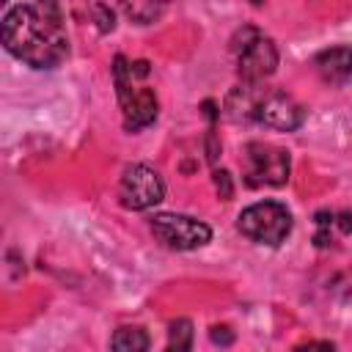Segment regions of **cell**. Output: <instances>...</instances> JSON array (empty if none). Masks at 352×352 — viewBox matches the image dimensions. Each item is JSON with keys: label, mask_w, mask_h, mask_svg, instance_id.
<instances>
[{"label": "cell", "mask_w": 352, "mask_h": 352, "mask_svg": "<svg viewBox=\"0 0 352 352\" xmlns=\"http://www.w3.org/2000/svg\"><path fill=\"white\" fill-rule=\"evenodd\" d=\"M314 69L330 85L346 82L352 77V47H330V50H322L314 58Z\"/></svg>", "instance_id": "cell-9"}, {"label": "cell", "mask_w": 352, "mask_h": 352, "mask_svg": "<svg viewBox=\"0 0 352 352\" xmlns=\"http://www.w3.org/2000/svg\"><path fill=\"white\" fill-rule=\"evenodd\" d=\"M135 74H132V63L118 55L113 60V82H116V94L124 110V126L126 129H143L157 118V94L151 88H140L135 85Z\"/></svg>", "instance_id": "cell-2"}, {"label": "cell", "mask_w": 352, "mask_h": 352, "mask_svg": "<svg viewBox=\"0 0 352 352\" xmlns=\"http://www.w3.org/2000/svg\"><path fill=\"white\" fill-rule=\"evenodd\" d=\"M239 231L258 245L278 248L292 234V214L278 201H258L239 214Z\"/></svg>", "instance_id": "cell-3"}, {"label": "cell", "mask_w": 352, "mask_h": 352, "mask_svg": "<svg viewBox=\"0 0 352 352\" xmlns=\"http://www.w3.org/2000/svg\"><path fill=\"white\" fill-rule=\"evenodd\" d=\"M245 182L250 187L261 184H283L289 179V151L270 146V143H248L245 154Z\"/></svg>", "instance_id": "cell-6"}, {"label": "cell", "mask_w": 352, "mask_h": 352, "mask_svg": "<svg viewBox=\"0 0 352 352\" xmlns=\"http://www.w3.org/2000/svg\"><path fill=\"white\" fill-rule=\"evenodd\" d=\"M214 187H217V192H220V198H231V192H234V187H231V176H228V170H214Z\"/></svg>", "instance_id": "cell-14"}, {"label": "cell", "mask_w": 352, "mask_h": 352, "mask_svg": "<svg viewBox=\"0 0 352 352\" xmlns=\"http://www.w3.org/2000/svg\"><path fill=\"white\" fill-rule=\"evenodd\" d=\"M151 231L154 236L173 250H195L212 239V228L190 214H173L162 212L151 217Z\"/></svg>", "instance_id": "cell-5"}, {"label": "cell", "mask_w": 352, "mask_h": 352, "mask_svg": "<svg viewBox=\"0 0 352 352\" xmlns=\"http://www.w3.org/2000/svg\"><path fill=\"white\" fill-rule=\"evenodd\" d=\"M118 3H121L124 14H126L132 22L148 25V22H154V19L162 16V11L168 8L170 0H118Z\"/></svg>", "instance_id": "cell-11"}, {"label": "cell", "mask_w": 352, "mask_h": 352, "mask_svg": "<svg viewBox=\"0 0 352 352\" xmlns=\"http://www.w3.org/2000/svg\"><path fill=\"white\" fill-rule=\"evenodd\" d=\"M190 346H192V322H190V319H176V322H170V330H168V349L187 352Z\"/></svg>", "instance_id": "cell-13"}, {"label": "cell", "mask_w": 352, "mask_h": 352, "mask_svg": "<svg viewBox=\"0 0 352 352\" xmlns=\"http://www.w3.org/2000/svg\"><path fill=\"white\" fill-rule=\"evenodd\" d=\"M338 228H341L344 234H349V231H352V214H346V212L338 214Z\"/></svg>", "instance_id": "cell-16"}, {"label": "cell", "mask_w": 352, "mask_h": 352, "mask_svg": "<svg viewBox=\"0 0 352 352\" xmlns=\"http://www.w3.org/2000/svg\"><path fill=\"white\" fill-rule=\"evenodd\" d=\"M110 346L116 352H146L148 349V336L143 327H121L110 338Z\"/></svg>", "instance_id": "cell-12"}, {"label": "cell", "mask_w": 352, "mask_h": 352, "mask_svg": "<svg viewBox=\"0 0 352 352\" xmlns=\"http://www.w3.org/2000/svg\"><path fill=\"white\" fill-rule=\"evenodd\" d=\"M261 102V94H253V82H242L236 85L228 99H226V113L228 118L239 121V118H256V107Z\"/></svg>", "instance_id": "cell-10"}, {"label": "cell", "mask_w": 352, "mask_h": 352, "mask_svg": "<svg viewBox=\"0 0 352 352\" xmlns=\"http://www.w3.org/2000/svg\"><path fill=\"white\" fill-rule=\"evenodd\" d=\"M6 50L33 69H55L69 55L66 22L58 0H28L3 16Z\"/></svg>", "instance_id": "cell-1"}, {"label": "cell", "mask_w": 352, "mask_h": 352, "mask_svg": "<svg viewBox=\"0 0 352 352\" xmlns=\"http://www.w3.org/2000/svg\"><path fill=\"white\" fill-rule=\"evenodd\" d=\"M242 44L234 41V52H236V74L242 82H261L267 80L275 66H278V47L261 36L253 28H245L242 33Z\"/></svg>", "instance_id": "cell-4"}, {"label": "cell", "mask_w": 352, "mask_h": 352, "mask_svg": "<svg viewBox=\"0 0 352 352\" xmlns=\"http://www.w3.org/2000/svg\"><path fill=\"white\" fill-rule=\"evenodd\" d=\"M209 336H212V341H214V344H223V346L234 341V333H231V330H228L226 324H214Z\"/></svg>", "instance_id": "cell-15"}, {"label": "cell", "mask_w": 352, "mask_h": 352, "mask_svg": "<svg viewBox=\"0 0 352 352\" xmlns=\"http://www.w3.org/2000/svg\"><path fill=\"white\" fill-rule=\"evenodd\" d=\"M165 195V182L162 176L148 168V165H129L121 176V184H118V198L126 209H135V212H143L154 204H160Z\"/></svg>", "instance_id": "cell-7"}, {"label": "cell", "mask_w": 352, "mask_h": 352, "mask_svg": "<svg viewBox=\"0 0 352 352\" xmlns=\"http://www.w3.org/2000/svg\"><path fill=\"white\" fill-rule=\"evenodd\" d=\"M256 121H261L270 129H280V132H294L302 121H305V110L283 91H272L264 94L258 107H256Z\"/></svg>", "instance_id": "cell-8"}]
</instances>
